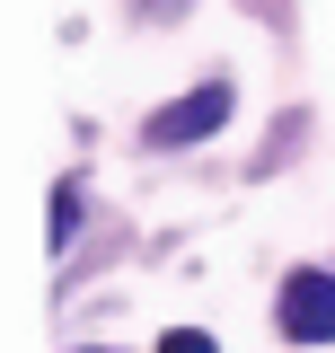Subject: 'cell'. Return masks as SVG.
Instances as JSON below:
<instances>
[{
  "instance_id": "obj_1",
  "label": "cell",
  "mask_w": 335,
  "mask_h": 353,
  "mask_svg": "<svg viewBox=\"0 0 335 353\" xmlns=\"http://www.w3.org/2000/svg\"><path fill=\"white\" fill-rule=\"evenodd\" d=\"M230 124V80H203V88H185L176 106H159L150 115V141L159 150H185V141H203V132Z\"/></svg>"
},
{
  "instance_id": "obj_2",
  "label": "cell",
  "mask_w": 335,
  "mask_h": 353,
  "mask_svg": "<svg viewBox=\"0 0 335 353\" xmlns=\"http://www.w3.org/2000/svg\"><path fill=\"white\" fill-rule=\"evenodd\" d=\"M283 336L335 345V274H292L283 283Z\"/></svg>"
},
{
  "instance_id": "obj_3",
  "label": "cell",
  "mask_w": 335,
  "mask_h": 353,
  "mask_svg": "<svg viewBox=\"0 0 335 353\" xmlns=\"http://www.w3.org/2000/svg\"><path fill=\"white\" fill-rule=\"evenodd\" d=\"M159 353H212V336L203 327H176V336H159Z\"/></svg>"
}]
</instances>
